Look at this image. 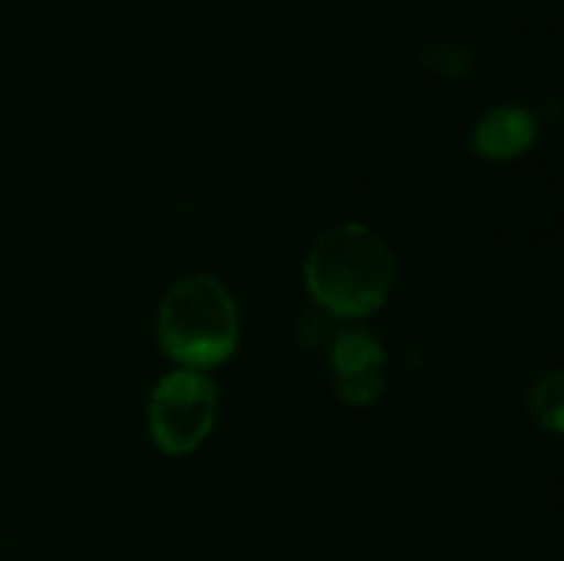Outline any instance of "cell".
Listing matches in <instances>:
<instances>
[{
  "instance_id": "8992f818",
  "label": "cell",
  "mask_w": 564,
  "mask_h": 561,
  "mask_svg": "<svg viewBox=\"0 0 564 561\" xmlns=\"http://www.w3.org/2000/svg\"><path fill=\"white\" fill-rule=\"evenodd\" d=\"M529 407L535 413V420L552 430V433H562V413H564V380L562 374H549L542 377L532 393H529Z\"/></svg>"
},
{
  "instance_id": "5b68a950",
  "label": "cell",
  "mask_w": 564,
  "mask_h": 561,
  "mask_svg": "<svg viewBox=\"0 0 564 561\" xmlns=\"http://www.w3.org/2000/svg\"><path fill=\"white\" fill-rule=\"evenodd\" d=\"M539 136V122L525 106H492L473 126V149L486 159H519L532 149Z\"/></svg>"
},
{
  "instance_id": "6da1fadb",
  "label": "cell",
  "mask_w": 564,
  "mask_h": 561,
  "mask_svg": "<svg viewBox=\"0 0 564 561\" xmlns=\"http://www.w3.org/2000/svg\"><path fill=\"white\" fill-rule=\"evenodd\" d=\"M314 308L337 321H360L380 311L397 281L390 245L360 222L327 228L304 265Z\"/></svg>"
},
{
  "instance_id": "7a4b0ae2",
  "label": "cell",
  "mask_w": 564,
  "mask_h": 561,
  "mask_svg": "<svg viewBox=\"0 0 564 561\" xmlns=\"http://www.w3.org/2000/svg\"><path fill=\"white\" fill-rule=\"evenodd\" d=\"M162 350L185 370L221 367L241 337L238 304L231 291L212 274H192L172 284L155 314Z\"/></svg>"
},
{
  "instance_id": "277c9868",
  "label": "cell",
  "mask_w": 564,
  "mask_h": 561,
  "mask_svg": "<svg viewBox=\"0 0 564 561\" xmlns=\"http://www.w3.org/2000/svg\"><path fill=\"white\" fill-rule=\"evenodd\" d=\"M330 384L347 407H370L387 387V350L377 334L347 324L330 341Z\"/></svg>"
},
{
  "instance_id": "3957f363",
  "label": "cell",
  "mask_w": 564,
  "mask_h": 561,
  "mask_svg": "<svg viewBox=\"0 0 564 561\" xmlns=\"http://www.w3.org/2000/svg\"><path fill=\"white\" fill-rule=\"evenodd\" d=\"M218 420V387L202 370L165 374L149 397V430L162 453L188 456L195 453Z\"/></svg>"
},
{
  "instance_id": "52a82bcc",
  "label": "cell",
  "mask_w": 564,
  "mask_h": 561,
  "mask_svg": "<svg viewBox=\"0 0 564 561\" xmlns=\"http://www.w3.org/2000/svg\"><path fill=\"white\" fill-rule=\"evenodd\" d=\"M340 327H337V317H330L327 311H321V308H314L311 314H304V321L297 324V341L304 344V347H324V344H330L334 341V334H337Z\"/></svg>"
}]
</instances>
